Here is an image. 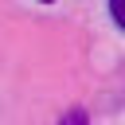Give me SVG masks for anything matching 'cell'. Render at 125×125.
<instances>
[{"label":"cell","mask_w":125,"mask_h":125,"mask_svg":"<svg viewBox=\"0 0 125 125\" xmlns=\"http://www.w3.org/2000/svg\"><path fill=\"white\" fill-rule=\"evenodd\" d=\"M59 125H90V117H86V109H70L59 117Z\"/></svg>","instance_id":"obj_1"},{"label":"cell","mask_w":125,"mask_h":125,"mask_svg":"<svg viewBox=\"0 0 125 125\" xmlns=\"http://www.w3.org/2000/svg\"><path fill=\"white\" fill-rule=\"evenodd\" d=\"M109 16H113V23L125 31V0H109Z\"/></svg>","instance_id":"obj_2"},{"label":"cell","mask_w":125,"mask_h":125,"mask_svg":"<svg viewBox=\"0 0 125 125\" xmlns=\"http://www.w3.org/2000/svg\"><path fill=\"white\" fill-rule=\"evenodd\" d=\"M39 4H51V0H39Z\"/></svg>","instance_id":"obj_3"}]
</instances>
